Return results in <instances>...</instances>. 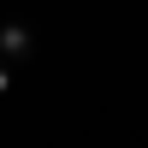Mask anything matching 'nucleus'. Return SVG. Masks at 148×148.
I'll list each match as a JSON object with an SVG mask.
<instances>
[{
    "instance_id": "obj_1",
    "label": "nucleus",
    "mask_w": 148,
    "mask_h": 148,
    "mask_svg": "<svg viewBox=\"0 0 148 148\" xmlns=\"http://www.w3.org/2000/svg\"><path fill=\"white\" fill-rule=\"evenodd\" d=\"M30 53H36V30H30V24H0V65L18 71Z\"/></svg>"
},
{
    "instance_id": "obj_2",
    "label": "nucleus",
    "mask_w": 148,
    "mask_h": 148,
    "mask_svg": "<svg viewBox=\"0 0 148 148\" xmlns=\"http://www.w3.org/2000/svg\"><path fill=\"white\" fill-rule=\"evenodd\" d=\"M6 89H12V71H6V65H0V95H6Z\"/></svg>"
}]
</instances>
